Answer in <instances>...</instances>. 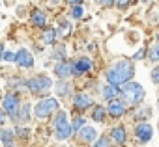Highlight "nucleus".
Wrapping results in <instances>:
<instances>
[{
    "label": "nucleus",
    "mask_w": 159,
    "mask_h": 147,
    "mask_svg": "<svg viewBox=\"0 0 159 147\" xmlns=\"http://www.w3.org/2000/svg\"><path fill=\"white\" fill-rule=\"evenodd\" d=\"M62 32H67V34L71 32V24H69L67 21H62V23H60V30H58L56 34H62Z\"/></svg>",
    "instance_id": "obj_26"
},
{
    "label": "nucleus",
    "mask_w": 159,
    "mask_h": 147,
    "mask_svg": "<svg viewBox=\"0 0 159 147\" xmlns=\"http://www.w3.org/2000/svg\"><path fill=\"white\" fill-rule=\"evenodd\" d=\"M58 108H60L58 101H56L54 97H47V99H41V101L36 104L34 114H36L38 119H45V117H49L52 112H56Z\"/></svg>",
    "instance_id": "obj_3"
},
{
    "label": "nucleus",
    "mask_w": 159,
    "mask_h": 147,
    "mask_svg": "<svg viewBox=\"0 0 159 147\" xmlns=\"http://www.w3.org/2000/svg\"><path fill=\"white\" fill-rule=\"evenodd\" d=\"M73 104H75L77 110H86V108H90V106L94 104V101H92V97L86 95V93H79V95H75Z\"/></svg>",
    "instance_id": "obj_11"
},
{
    "label": "nucleus",
    "mask_w": 159,
    "mask_h": 147,
    "mask_svg": "<svg viewBox=\"0 0 159 147\" xmlns=\"http://www.w3.org/2000/svg\"><path fill=\"white\" fill-rule=\"evenodd\" d=\"M133 75H135V65L129 60H118L107 69L109 84H116V86H124L133 78Z\"/></svg>",
    "instance_id": "obj_1"
},
{
    "label": "nucleus",
    "mask_w": 159,
    "mask_h": 147,
    "mask_svg": "<svg viewBox=\"0 0 159 147\" xmlns=\"http://www.w3.org/2000/svg\"><path fill=\"white\" fill-rule=\"evenodd\" d=\"M67 2H71V4H81V2H84V0H67Z\"/></svg>",
    "instance_id": "obj_34"
},
{
    "label": "nucleus",
    "mask_w": 159,
    "mask_h": 147,
    "mask_svg": "<svg viewBox=\"0 0 159 147\" xmlns=\"http://www.w3.org/2000/svg\"><path fill=\"white\" fill-rule=\"evenodd\" d=\"M120 95L124 97V103H125V104L135 106V104H140V103L144 101L146 91H144V88H142L139 82L129 80V82H125L124 88L120 90Z\"/></svg>",
    "instance_id": "obj_2"
},
{
    "label": "nucleus",
    "mask_w": 159,
    "mask_h": 147,
    "mask_svg": "<svg viewBox=\"0 0 159 147\" xmlns=\"http://www.w3.org/2000/svg\"><path fill=\"white\" fill-rule=\"evenodd\" d=\"M71 73H73V63H69V61H60L54 65V75L58 78H67Z\"/></svg>",
    "instance_id": "obj_10"
},
{
    "label": "nucleus",
    "mask_w": 159,
    "mask_h": 147,
    "mask_svg": "<svg viewBox=\"0 0 159 147\" xmlns=\"http://www.w3.org/2000/svg\"><path fill=\"white\" fill-rule=\"evenodd\" d=\"M2 54H4V48H2V45H0V60H2Z\"/></svg>",
    "instance_id": "obj_35"
},
{
    "label": "nucleus",
    "mask_w": 159,
    "mask_h": 147,
    "mask_svg": "<svg viewBox=\"0 0 159 147\" xmlns=\"http://www.w3.org/2000/svg\"><path fill=\"white\" fill-rule=\"evenodd\" d=\"M51 86H52V80L47 75H38V77H34V78H30L26 82V88H28L30 93H43Z\"/></svg>",
    "instance_id": "obj_5"
},
{
    "label": "nucleus",
    "mask_w": 159,
    "mask_h": 147,
    "mask_svg": "<svg viewBox=\"0 0 159 147\" xmlns=\"http://www.w3.org/2000/svg\"><path fill=\"white\" fill-rule=\"evenodd\" d=\"M79 138H81L83 141H86V143H92V141L98 140V132L92 127H83L81 130H79Z\"/></svg>",
    "instance_id": "obj_14"
},
{
    "label": "nucleus",
    "mask_w": 159,
    "mask_h": 147,
    "mask_svg": "<svg viewBox=\"0 0 159 147\" xmlns=\"http://www.w3.org/2000/svg\"><path fill=\"white\" fill-rule=\"evenodd\" d=\"M157 106H159V99H157Z\"/></svg>",
    "instance_id": "obj_36"
},
{
    "label": "nucleus",
    "mask_w": 159,
    "mask_h": 147,
    "mask_svg": "<svg viewBox=\"0 0 159 147\" xmlns=\"http://www.w3.org/2000/svg\"><path fill=\"white\" fill-rule=\"evenodd\" d=\"M2 108H4V112L10 116V117H15L17 116V112H19V97H17V93H8L6 97H4V101H2Z\"/></svg>",
    "instance_id": "obj_6"
},
{
    "label": "nucleus",
    "mask_w": 159,
    "mask_h": 147,
    "mask_svg": "<svg viewBox=\"0 0 159 147\" xmlns=\"http://www.w3.org/2000/svg\"><path fill=\"white\" fill-rule=\"evenodd\" d=\"M98 2H99L101 6H112V4H114V0H98Z\"/></svg>",
    "instance_id": "obj_32"
},
{
    "label": "nucleus",
    "mask_w": 159,
    "mask_h": 147,
    "mask_svg": "<svg viewBox=\"0 0 159 147\" xmlns=\"http://www.w3.org/2000/svg\"><path fill=\"white\" fill-rule=\"evenodd\" d=\"M105 114H107V108H103V106H98L96 110H94V114H92V117H94V121H103L105 119Z\"/></svg>",
    "instance_id": "obj_20"
},
{
    "label": "nucleus",
    "mask_w": 159,
    "mask_h": 147,
    "mask_svg": "<svg viewBox=\"0 0 159 147\" xmlns=\"http://www.w3.org/2000/svg\"><path fill=\"white\" fill-rule=\"evenodd\" d=\"M129 4H131V0H118V8L120 10H125Z\"/></svg>",
    "instance_id": "obj_30"
},
{
    "label": "nucleus",
    "mask_w": 159,
    "mask_h": 147,
    "mask_svg": "<svg viewBox=\"0 0 159 147\" xmlns=\"http://www.w3.org/2000/svg\"><path fill=\"white\" fill-rule=\"evenodd\" d=\"M157 39H159V36H157Z\"/></svg>",
    "instance_id": "obj_37"
},
{
    "label": "nucleus",
    "mask_w": 159,
    "mask_h": 147,
    "mask_svg": "<svg viewBox=\"0 0 159 147\" xmlns=\"http://www.w3.org/2000/svg\"><path fill=\"white\" fill-rule=\"evenodd\" d=\"M4 121H6V112L0 110V125H4Z\"/></svg>",
    "instance_id": "obj_33"
},
{
    "label": "nucleus",
    "mask_w": 159,
    "mask_h": 147,
    "mask_svg": "<svg viewBox=\"0 0 159 147\" xmlns=\"http://www.w3.org/2000/svg\"><path fill=\"white\" fill-rule=\"evenodd\" d=\"M2 60H6V61H15V52H11V50H6V52L2 54Z\"/></svg>",
    "instance_id": "obj_27"
},
{
    "label": "nucleus",
    "mask_w": 159,
    "mask_h": 147,
    "mask_svg": "<svg viewBox=\"0 0 159 147\" xmlns=\"http://www.w3.org/2000/svg\"><path fill=\"white\" fill-rule=\"evenodd\" d=\"M150 60H152V61H157V60H159V43H155V45L150 48Z\"/></svg>",
    "instance_id": "obj_22"
},
{
    "label": "nucleus",
    "mask_w": 159,
    "mask_h": 147,
    "mask_svg": "<svg viewBox=\"0 0 159 147\" xmlns=\"http://www.w3.org/2000/svg\"><path fill=\"white\" fill-rule=\"evenodd\" d=\"M71 17H73V19L83 17V8L79 6V4H75V8H73V11H71Z\"/></svg>",
    "instance_id": "obj_25"
},
{
    "label": "nucleus",
    "mask_w": 159,
    "mask_h": 147,
    "mask_svg": "<svg viewBox=\"0 0 159 147\" xmlns=\"http://www.w3.org/2000/svg\"><path fill=\"white\" fill-rule=\"evenodd\" d=\"M54 130H56V138H58V140H67V138L73 134V127L67 123V114H66V112H58V114H56Z\"/></svg>",
    "instance_id": "obj_4"
},
{
    "label": "nucleus",
    "mask_w": 159,
    "mask_h": 147,
    "mask_svg": "<svg viewBox=\"0 0 159 147\" xmlns=\"http://www.w3.org/2000/svg\"><path fill=\"white\" fill-rule=\"evenodd\" d=\"M54 88H56V91H58V95H67L69 93V90H71V84L67 82V80H60V82H56L54 84Z\"/></svg>",
    "instance_id": "obj_18"
},
{
    "label": "nucleus",
    "mask_w": 159,
    "mask_h": 147,
    "mask_svg": "<svg viewBox=\"0 0 159 147\" xmlns=\"http://www.w3.org/2000/svg\"><path fill=\"white\" fill-rule=\"evenodd\" d=\"M84 123H86V121H84V117H75L71 127H73V130H81V128L84 127Z\"/></svg>",
    "instance_id": "obj_24"
},
{
    "label": "nucleus",
    "mask_w": 159,
    "mask_h": 147,
    "mask_svg": "<svg viewBox=\"0 0 159 147\" xmlns=\"http://www.w3.org/2000/svg\"><path fill=\"white\" fill-rule=\"evenodd\" d=\"M94 147H111V140H109V138H105V136H101L99 140H96V141H94Z\"/></svg>",
    "instance_id": "obj_23"
},
{
    "label": "nucleus",
    "mask_w": 159,
    "mask_h": 147,
    "mask_svg": "<svg viewBox=\"0 0 159 147\" xmlns=\"http://www.w3.org/2000/svg\"><path fill=\"white\" fill-rule=\"evenodd\" d=\"M45 23H47V15H45V11H41V10H34V11H32V24H36V26H45Z\"/></svg>",
    "instance_id": "obj_17"
},
{
    "label": "nucleus",
    "mask_w": 159,
    "mask_h": 147,
    "mask_svg": "<svg viewBox=\"0 0 159 147\" xmlns=\"http://www.w3.org/2000/svg\"><path fill=\"white\" fill-rule=\"evenodd\" d=\"M0 141H2L4 147H13V143H15V130L0 128Z\"/></svg>",
    "instance_id": "obj_12"
},
{
    "label": "nucleus",
    "mask_w": 159,
    "mask_h": 147,
    "mask_svg": "<svg viewBox=\"0 0 159 147\" xmlns=\"http://www.w3.org/2000/svg\"><path fill=\"white\" fill-rule=\"evenodd\" d=\"M152 80H153L155 84H159V67H155V69L152 71Z\"/></svg>",
    "instance_id": "obj_29"
},
{
    "label": "nucleus",
    "mask_w": 159,
    "mask_h": 147,
    "mask_svg": "<svg viewBox=\"0 0 159 147\" xmlns=\"http://www.w3.org/2000/svg\"><path fill=\"white\" fill-rule=\"evenodd\" d=\"M90 69H92V61L88 58H81V60H77L73 63V73L75 75H83V73H86Z\"/></svg>",
    "instance_id": "obj_13"
},
{
    "label": "nucleus",
    "mask_w": 159,
    "mask_h": 147,
    "mask_svg": "<svg viewBox=\"0 0 159 147\" xmlns=\"http://www.w3.org/2000/svg\"><path fill=\"white\" fill-rule=\"evenodd\" d=\"M127 112V104L124 101H120L118 97L109 101V106H107V114H111L112 117H122L124 114Z\"/></svg>",
    "instance_id": "obj_7"
},
{
    "label": "nucleus",
    "mask_w": 159,
    "mask_h": 147,
    "mask_svg": "<svg viewBox=\"0 0 159 147\" xmlns=\"http://www.w3.org/2000/svg\"><path fill=\"white\" fill-rule=\"evenodd\" d=\"M120 95V88L116 86V84H107L105 88H103V97L107 99V101H112V99H116Z\"/></svg>",
    "instance_id": "obj_16"
},
{
    "label": "nucleus",
    "mask_w": 159,
    "mask_h": 147,
    "mask_svg": "<svg viewBox=\"0 0 159 147\" xmlns=\"http://www.w3.org/2000/svg\"><path fill=\"white\" fill-rule=\"evenodd\" d=\"M111 136H112L114 143H118V145H122V143L125 141V138H127V134H125V128H124L122 125L114 127V128H112V132H111Z\"/></svg>",
    "instance_id": "obj_15"
},
{
    "label": "nucleus",
    "mask_w": 159,
    "mask_h": 147,
    "mask_svg": "<svg viewBox=\"0 0 159 147\" xmlns=\"http://www.w3.org/2000/svg\"><path fill=\"white\" fill-rule=\"evenodd\" d=\"M15 134H17V136H23V138H26L30 132H28V128H21V127H19V128H15Z\"/></svg>",
    "instance_id": "obj_28"
},
{
    "label": "nucleus",
    "mask_w": 159,
    "mask_h": 147,
    "mask_svg": "<svg viewBox=\"0 0 159 147\" xmlns=\"http://www.w3.org/2000/svg\"><path fill=\"white\" fill-rule=\"evenodd\" d=\"M54 39H56V32L54 30H45V34H43V41L45 43H54Z\"/></svg>",
    "instance_id": "obj_21"
},
{
    "label": "nucleus",
    "mask_w": 159,
    "mask_h": 147,
    "mask_svg": "<svg viewBox=\"0 0 159 147\" xmlns=\"http://www.w3.org/2000/svg\"><path fill=\"white\" fill-rule=\"evenodd\" d=\"M15 63H17L19 67H32V65H34V58H32V54H30L26 48H21V50L15 54Z\"/></svg>",
    "instance_id": "obj_9"
},
{
    "label": "nucleus",
    "mask_w": 159,
    "mask_h": 147,
    "mask_svg": "<svg viewBox=\"0 0 159 147\" xmlns=\"http://www.w3.org/2000/svg\"><path fill=\"white\" fill-rule=\"evenodd\" d=\"M135 136H137V140L142 141V143L150 141L152 136H153V128H152V125H150V123H139L137 128H135Z\"/></svg>",
    "instance_id": "obj_8"
},
{
    "label": "nucleus",
    "mask_w": 159,
    "mask_h": 147,
    "mask_svg": "<svg viewBox=\"0 0 159 147\" xmlns=\"http://www.w3.org/2000/svg\"><path fill=\"white\" fill-rule=\"evenodd\" d=\"M144 56H146V50L142 48V50H139V52H137V54H135L133 58H135V60H140V58H144Z\"/></svg>",
    "instance_id": "obj_31"
},
{
    "label": "nucleus",
    "mask_w": 159,
    "mask_h": 147,
    "mask_svg": "<svg viewBox=\"0 0 159 147\" xmlns=\"http://www.w3.org/2000/svg\"><path fill=\"white\" fill-rule=\"evenodd\" d=\"M19 110H21L19 119H21L23 123H28V119H30V104H28V103H25V106H21Z\"/></svg>",
    "instance_id": "obj_19"
}]
</instances>
